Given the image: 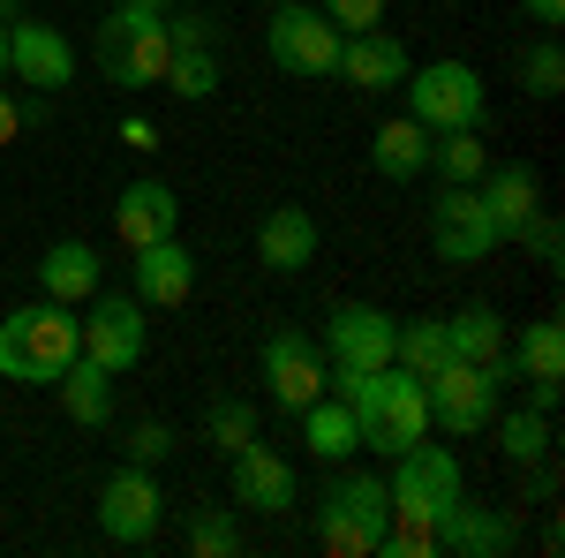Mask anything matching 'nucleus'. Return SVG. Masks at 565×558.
I'll use <instances>...</instances> for the list:
<instances>
[{
    "instance_id": "obj_3",
    "label": "nucleus",
    "mask_w": 565,
    "mask_h": 558,
    "mask_svg": "<svg viewBox=\"0 0 565 558\" xmlns=\"http://www.w3.org/2000/svg\"><path fill=\"white\" fill-rule=\"evenodd\" d=\"M513 386V355H498V362H437L430 378H423V400H430V423L452 430V438H476L490 430L498 415V392Z\"/></svg>"
},
{
    "instance_id": "obj_35",
    "label": "nucleus",
    "mask_w": 565,
    "mask_h": 558,
    "mask_svg": "<svg viewBox=\"0 0 565 558\" xmlns=\"http://www.w3.org/2000/svg\"><path fill=\"white\" fill-rule=\"evenodd\" d=\"M513 242H527V257H535V264H551V272L565 264V227H558V212H543V204L527 212V227L513 234Z\"/></svg>"
},
{
    "instance_id": "obj_29",
    "label": "nucleus",
    "mask_w": 565,
    "mask_h": 558,
    "mask_svg": "<svg viewBox=\"0 0 565 558\" xmlns=\"http://www.w3.org/2000/svg\"><path fill=\"white\" fill-rule=\"evenodd\" d=\"M490 423H498V415H490ZM498 445H505L513 468H543V461H551V415H543V408H513V415L498 423Z\"/></svg>"
},
{
    "instance_id": "obj_39",
    "label": "nucleus",
    "mask_w": 565,
    "mask_h": 558,
    "mask_svg": "<svg viewBox=\"0 0 565 558\" xmlns=\"http://www.w3.org/2000/svg\"><path fill=\"white\" fill-rule=\"evenodd\" d=\"M521 8H527V23H543V31L565 23V0H521Z\"/></svg>"
},
{
    "instance_id": "obj_24",
    "label": "nucleus",
    "mask_w": 565,
    "mask_h": 558,
    "mask_svg": "<svg viewBox=\"0 0 565 558\" xmlns=\"http://www.w3.org/2000/svg\"><path fill=\"white\" fill-rule=\"evenodd\" d=\"M302 445L317 453V461H332V468L362 453V438H354V408L340 400V392H317V400L302 408Z\"/></svg>"
},
{
    "instance_id": "obj_2",
    "label": "nucleus",
    "mask_w": 565,
    "mask_h": 558,
    "mask_svg": "<svg viewBox=\"0 0 565 558\" xmlns=\"http://www.w3.org/2000/svg\"><path fill=\"white\" fill-rule=\"evenodd\" d=\"M76 355L84 340H76L68 302H23L15 317H0V378H15V386H53Z\"/></svg>"
},
{
    "instance_id": "obj_9",
    "label": "nucleus",
    "mask_w": 565,
    "mask_h": 558,
    "mask_svg": "<svg viewBox=\"0 0 565 558\" xmlns=\"http://www.w3.org/2000/svg\"><path fill=\"white\" fill-rule=\"evenodd\" d=\"M159 520H167V498H159V475L151 468L121 461V468L98 483V536H106V544L136 551V544L159 536Z\"/></svg>"
},
{
    "instance_id": "obj_33",
    "label": "nucleus",
    "mask_w": 565,
    "mask_h": 558,
    "mask_svg": "<svg viewBox=\"0 0 565 558\" xmlns=\"http://www.w3.org/2000/svg\"><path fill=\"white\" fill-rule=\"evenodd\" d=\"M159 84L174 91V98H189V106H196V98H212V91H218V61H212V45H196V53H174Z\"/></svg>"
},
{
    "instance_id": "obj_41",
    "label": "nucleus",
    "mask_w": 565,
    "mask_h": 558,
    "mask_svg": "<svg viewBox=\"0 0 565 558\" xmlns=\"http://www.w3.org/2000/svg\"><path fill=\"white\" fill-rule=\"evenodd\" d=\"M558 400H565V386H527V408H543V415H558Z\"/></svg>"
},
{
    "instance_id": "obj_44",
    "label": "nucleus",
    "mask_w": 565,
    "mask_h": 558,
    "mask_svg": "<svg viewBox=\"0 0 565 558\" xmlns=\"http://www.w3.org/2000/svg\"><path fill=\"white\" fill-rule=\"evenodd\" d=\"M0 76H8V23H0Z\"/></svg>"
},
{
    "instance_id": "obj_26",
    "label": "nucleus",
    "mask_w": 565,
    "mask_h": 558,
    "mask_svg": "<svg viewBox=\"0 0 565 558\" xmlns=\"http://www.w3.org/2000/svg\"><path fill=\"white\" fill-rule=\"evenodd\" d=\"M505 347H513L505 340V317H498L490 302H468L460 317H445V355H452V362H498Z\"/></svg>"
},
{
    "instance_id": "obj_28",
    "label": "nucleus",
    "mask_w": 565,
    "mask_h": 558,
    "mask_svg": "<svg viewBox=\"0 0 565 558\" xmlns=\"http://www.w3.org/2000/svg\"><path fill=\"white\" fill-rule=\"evenodd\" d=\"M482 167H490V151H482V136H476V129H445V136H430V173H445L452 189H476Z\"/></svg>"
},
{
    "instance_id": "obj_20",
    "label": "nucleus",
    "mask_w": 565,
    "mask_h": 558,
    "mask_svg": "<svg viewBox=\"0 0 565 558\" xmlns=\"http://www.w3.org/2000/svg\"><path fill=\"white\" fill-rule=\"evenodd\" d=\"M476 197H482V212H490V227L513 242L527 227V212L543 204V181H535V167H521V159H490L476 181Z\"/></svg>"
},
{
    "instance_id": "obj_8",
    "label": "nucleus",
    "mask_w": 565,
    "mask_h": 558,
    "mask_svg": "<svg viewBox=\"0 0 565 558\" xmlns=\"http://www.w3.org/2000/svg\"><path fill=\"white\" fill-rule=\"evenodd\" d=\"M407 114L423 122L430 136L445 129H482V114H490V91L468 61H423V69H407Z\"/></svg>"
},
{
    "instance_id": "obj_16",
    "label": "nucleus",
    "mask_w": 565,
    "mask_h": 558,
    "mask_svg": "<svg viewBox=\"0 0 565 558\" xmlns=\"http://www.w3.org/2000/svg\"><path fill=\"white\" fill-rule=\"evenodd\" d=\"M129 295L143 309H181V302L196 295V257H189L181 234H159V242L129 250Z\"/></svg>"
},
{
    "instance_id": "obj_1",
    "label": "nucleus",
    "mask_w": 565,
    "mask_h": 558,
    "mask_svg": "<svg viewBox=\"0 0 565 558\" xmlns=\"http://www.w3.org/2000/svg\"><path fill=\"white\" fill-rule=\"evenodd\" d=\"M332 392L354 408V438H362V453H377V461L407 453L415 438H430L423 378L399 370V362H385V370H340V386H332Z\"/></svg>"
},
{
    "instance_id": "obj_42",
    "label": "nucleus",
    "mask_w": 565,
    "mask_h": 558,
    "mask_svg": "<svg viewBox=\"0 0 565 558\" xmlns=\"http://www.w3.org/2000/svg\"><path fill=\"white\" fill-rule=\"evenodd\" d=\"M15 129H23V114H15V98L0 91V144H15Z\"/></svg>"
},
{
    "instance_id": "obj_7",
    "label": "nucleus",
    "mask_w": 565,
    "mask_h": 558,
    "mask_svg": "<svg viewBox=\"0 0 565 558\" xmlns=\"http://www.w3.org/2000/svg\"><path fill=\"white\" fill-rule=\"evenodd\" d=\"M174 45H167V15H143V8H114L98 23V76L121 91H151L167 76Z\"/></svg>"
},
{
    "instance_id": "obj_11",
    "label": "nucleus",
    "mask_w": 565,
    "mask_h": 558,
    "mask_svg": "<svg viewBox=\"0 0 565 558\" xmlns=\"http://www.w3.org/2000/svg\"><path fill=\"white\" fill-rule=\"evenodd\" d=\"M392 333H399V317L377 309V302H340L332 317H324V362L332 370H385L392 362Z\"/></svg>"
},
{
    "instance_id": "obj_38",
    "label": "nucleus",
    "mask_w": 565,
    "mask_h": 558,
    "mask_svg": "<svg viewBox=\"0 0 565 558\" xmlns=\"http://www.w3.org/2000/svg\"><path fill=\"white\" fill-rule=\"evenodd\" d=\"M167 45L174 53H196V45H212V23L204 15H167Z\"/></svg>"
},
{
    "instance_id": "obj_31",
    "label": "nucleus",
    "mask_w": 565,
    "mask_h": 558,
    "mask_svg": "<svg viewBox=\"0 0 565 558\" xmlns=\"http://www.w3.org/2000/svg\"><path fill=\"white\" fill-rule=\"evenodd\" d=\"M204 438H212L218 453H242V445L257 438V408H249V400H234V392H218L212 408H204Z\"/></svg>"
},
{
    "instance_id": "obj_43",
    "label": "nucleus",
    "mask_w": 565,
    "mask_h": 558,
    "mask_svg": "<svg viewBox=\"0 0 565 558\" xmlns=\"http://www.w3.org/2000/svg\"><path fill=\"white\" fill-rule=\"evenodd\" d=\"M114 8H143V15H174V0H114Z\"/></svg>"
},
{
    "instance_id": "obj_37",
    "label": "nucleus",
    "mask_w": 565,
    "mask_h": 558,
    "mask_svg": "<svg viewBox=\"0 0 565 558\" xmlns=\"http://www.w3.org/2000/svg\"><path fill=\"white\" fill-rule=\"evenodd\" d=\"M317 8L340 23V39H348V31H377V23H385V0H317Z\"/></svg>"
},
{
    "instance_id": "obj_6",
    "label": "nucleus",
    "mask_w": 565,
    "mask_h": 558,
    "mask_svg": "<svg viewBox=\"0 0 565 558\" xmlns=\"http://www.w3.org/2000/svg\"><path fill=\"white\" fill-rule=\"evenodd\" d=\"M264 53H271L279 76L324 84V76L340 69V23H332L324 8H309V0H279L271 23H264Z\"/></svg>"
},
{
    "instance_id": "obj_34",
    "label": "nucleus",
    "mask_w": 565,
    "mask_h": 558,
    "mask_svg": "<svg viewBox=\"0 0 565 558\" xmlns=\"http://www.w3.org/2000/svg\"><path fill=\"white\" fill-rule=\"evenodd\" d=\"M521 91H527V98H558V91H565V53H558V39H535L521 53Z\"/></svg>"
},
{
    "instance_id": "obj_12",
    "label": "nucleus",
    "mask_w": 565,
    "mask_h": 558,
    "mask_svg": "<svg viewBox=\"0 0 565 558\" xmlns=\"http://www.w3.org/2000/svg\"><path fill=\"white\" fill-rule=\"evenodd\" d=\"M264 392H271L287 415H302L317 392H332L324 347L309 340V333H271V340H264Z\"/></svg>"
},
{
    "instance_id": "obj_40",
    "label": "nucleus",
    "mask_w": 565,
    "mask_h": 558,
    "mask_svg": "<svg viewBox=\"0 0 565 558\" xmlns=\"http://www.w3.org/2000/svg\"><path fill=\"white\" fill-rule=\"evenodd\" d=\"M121 144H129V151H151V122L129 114V122H121Z\"/></svg>"
},
{
    "instance_id": "obj_23",
    "label": "nucleus",
    "mask_w": 565,
    "mask_h": 558,
    "mask_svg": "<svg viewBox=\"0 0 565 558\" xmlns=\"http://www.w3.org/2000/svg\"><path fill=\"white\" fill-rule=\"evenodd\" d=\"M39 295L68 302V309L90 302L98 295V250H90V242H53V250L39 257Z\"/></svg>"
},
{
    "instance_id": "obj_45",
    "label": "nucleus",
    "mask_w": 565,
    "mask_h": 558,
    "mask_svg": "<svg viewBox=\"0 0 565 558\" xmlns=\"http://www.w3.org/2000/svg\"><path fill=\"white\" fill-rule=\"evenodd\" d=\"M264 8H279V0H264Z\"/></svg>"
},
{
    "instance_id": "obj_21",
    "label": "nucleus",
    "mask_w": 565,
    "mask_h": 558,
    "mask_svg": "<svg viewBox=\"0 0 565 558\" xmlns=\"http://www.w3.org/2000/svg\"><path fill=\"white\" fill-rule=\"evenodd\" d=\"M174 219H181V197L167 181H129V189L114 197V234H121V250H143V242L174 234Z\"/></svg>"
},
{
    "instance_id": "obj_30",
    "label": "nucleus",
    "mask_w": 565,
    "mask_h": 558,
    "mask_svg": "<svg viewBox=\"0 0 565 558\" xmlns=\"http://www.w3.org/2000/svg\"><path fill=\"white\" fill-rule=\"evenodd\" d=\"M392 362L415 370V378H430L437 362H445V317H399V333H392Z\"/></svg>"
},
{
    "instance_id": "obj_18",
    "label": "nucleus",
    "mask_w": 565,
    "mask_h": 558,
    "mask_svg": "<svg viewBox=\"0 0 565 558\" xmlns=\"http://www.w3.org/2000/svg\"><path fill=\"white\" fill-rule=\"evenodd\" d=\"M521 544V528L505 506H476V498H460L452 514L437 520V551H460V558H505Z\"/></svg>"
},
{
    "instance_id": "obj_19",
    "label": "nucleus",
    "mask_w": 565,
    "mask_h": 558,
    "mask_svg": "<svg viewBox=\"0 0 565 558\" xmlns=\"http://www.w3.org/2000/svg\"><path fill=\"white\" fill-rule=\"evenodd\" d=\"M257 264L279 272V280L309 272V264H317V219H309L302 204H271V212L257 219Z\"/></svg>"
},
{
    "instance_id": "obj_17",
    "label": "nucleus",
    "mask_w": 565,
    "mask_h": 558,
    "mask_svg": "<svg viewBox=\"0 0 565 558\" xmlns=\"http://www.w3.org/2000/svg\"><path fill=\"white\" fill-rule=\"evenodd\" d=\"M407 69H415V61H407V45L377 23V31H348V39H340V69H332V76H348L354 91H370V98H377V91L407 84Z\"/></svg>"
},
{
    "instance_id": "obj_13",
    "label": "nucleus",
    "mask_w": 565,
    "mask_h": 558,
    "mask_svg": "<svg viewBox=\"0 0 565 558\" xmlns=\"http://www.w3.org/2000/svg\"><path fill=\"white\" fill-rule=\"evenodd\" d=\"M8 76L39 91H68L76 84V45L61 23H39V15H15L8 23Z\"/></svg>"
},
{
    "instance_id": "obj_4",
    "label": "nucleus",
    "mask_w": 565,
    "mask_h": 558,
    "mask_svg": "<svg viewBox=\"0 0 565 558\" xmlns=\"http://www.w3.org/2000/svg\"><path fill=\"white\" fill-rule=\"evenodd\" d=\"M385 498H392V514H407V520H423V528H437V520L468 498L460 453H452V445H430V438H415L407 453H392Z\"/></svg>"
},
{
    "instance_id": "obj_14",
    "label": "nucleus",
    "mask_w": 565,
    "mask_h": 558,
    "mask_svg": "<svg viewBox=\"0 0 565 558\" xmlns=\"http://www.w3.org/2000/svg\"><path fill=\"white\" fill-rule=\"evenodd\" d=\"M295 461L279 453V445H242V453H226V498L234 506H249V514H287L295 506Z\"/></svg>"
},
{
    "instance_id": "obj_36",
    "label": "nucleus",
    "mask_w": 565,
    "mask_h": 558,
    "mask_svg": "<svg viewBox=\"0 0 565 558\" xmlns=\"http://www.w3.org/2000/svg\"><path fill=\"white\" fill-rule=\"evenodd\" d=\"M174 445H181L174 423H136L129 430V461H136V468H167V461H174Z\"/></svg>"
},
{
    "instance_id": "obj_25",
    "label": "nucleus",
    "mask_w": 565,
    "mask_h": 558,
    "mask_svg": "<svg viewBox=\"0 0 565 558\" xmlns=\"http://www.w3.org/2000/svg\"><path fill=\"white\" fill-rule=\"evenodd\" d=\"M370 167L385 173V181H415V173H430V129H423L415 114L385 122V129L370 136Z\"/></svg>"
},
{
    "instance_id": "obj_10",
    "label": "nucleus",
    "mask_w": 565,
    "mask_h": 558,
    "mask_svg": "<svg viewBox=\"0 0 565 558\" xmlns=\"http://www.w3.org/2000/svg\"><path fill=\"white\" fill-rule=\"evenodd\" d=\"M143 317H151V309L136 295H106V287H98V295H90V317H76V340H84V355L98 370L121 378V370L143 362V347H151V325H143Z\"/></svg>"
},
{
    "instance_id": "obj_15",
    "label": "nucleus",
    "mask_w": 565,
    "mask_h": 558,
    "mask_svg": "<svg viewBox=\"0 0 565 558\" xmlns=\"http://www.w3.org/2000/svg\"><path fill=\"white\" fill-rule=\"evenodd\" d=\"M498 242H505V234L490 227V212H482L476 189H452V181H445V197L430 204V250L437 257L445 264H482Z\"/></svg>"
},
{
    "instance_id": "obj_5",
    "label": "nucleus",
    "mask_w": 565,
    "mask_h": 558,
    "mask_svg": "<svg viewBox=\"0 0 565 558\" xmlns=\"http://www.w3.org/2000/svg\"><path fill=\"white\" fill-rule=\"evenodd\" d=\"M385 520H392L385 475H332L324 483V506H317V544L332 558H377Z\"/></svg>"
},
{
    "instance_id": "obj_32",
    "label": "nucleus",
    "mask_w": 565,
    "mask_h": 558,
    "mask_svg": "<svg viewBox=\"0 0 565 558\" xmlns=\"http://www.w3.org/2000/svg\"><path fill=\"white\" fill-rule=\"evenodd\" d=\"M189 551L196 558H234L242 551V520L226 514V506H196V514H189Z\"/></svg>"
},
{
    "instance_id": "obj_22",
    "label": "nucleus",
    "mask_w": 565,
    "mask_h": 558,
    "mask_svg": "<svg viewBox=\"0 0 565 558\" xmlns=\"http://www.w3.org/2000/svg\"><path fill=\"white\" fill-rule=\"evenodd\" d=\"M53 392H61V415L84 430H106L114 423V370H98L90 355H76L61 378H53Z\"/></svg>"
},
{
    "instance_id": "obj_27",
    "label": "nucleus",
    "mask_w": 565,
    "mask_h": 558,
    "mask_svg": "<svg viewBox=\"0 0 565 558\" xmlns=\"http://www.w3.org/2000/svg\"><path fill=\"white\" fill-rule=\"evenodd\" d=\"M513 355V378L527 386H565V325L558 317H535L521 333V347H505Z\"/></svg>"
}]
</instances>
